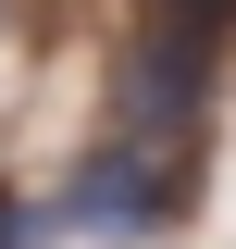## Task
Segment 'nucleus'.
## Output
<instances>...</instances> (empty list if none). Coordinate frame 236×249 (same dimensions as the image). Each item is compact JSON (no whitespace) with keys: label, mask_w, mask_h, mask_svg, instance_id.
I'll use <instances>...</instances> for the list:
<instances>
[{"label":"nucleus","mask_w":236,"mask_h":249,"mask_svg":"<svg viewBox=\"0 0 236 249\" xmlns=\"http://www.w3.org/2000/svg\"><path fill=\"white\" fill-rule=\"evenodd\" d=\"M199 88H211L199 37H149V50L124 62V124H137V150H174L186 124H199Z\"/></svg>","instance_id":"obj_2"},{"label":"nucleus","mask_w":236,"mask_h":249,"mask_svg":"<svg viewBox=\"0 0 236 249\" xmlns=\"http://www.w3.org/2000/svg\"><path fill=\"white\" fill-rule=\"evenodd\" d=\"M174 212H186V175H174V162H149L137 137H124V150H100L87 175H75V199H62V224H75V237H124V249L162 237Z\"/></svg>","instance_id":"obj_1"},{"label":"nucleus","mask_w":236,"mask_h":249,"mask_svg":"<svg viewBox=\"0 0 236 249\" xmlns=\"http://www.w3.org/2000/svg\"><path fill=\"white\" fill-rule=\"evenodd\" d=\"M0 249H25V212H13V199H0Z\"/></svg>","instance_id":"obj_4"},{"label":"nucleus","mask_w":236,"mask_h":249,"mask_svg":"<svg viewBox=\"0 0 236 249\" xmlns=\"http://www.w3.org/2000/svg\"><path fill=\"white\" fill-rule=\"evenodd\" d=\"M224 13H236V0H162V37H199V50H211V25H224Z\"/></svg>","instance_id":"obj_3"}]
</instances>
